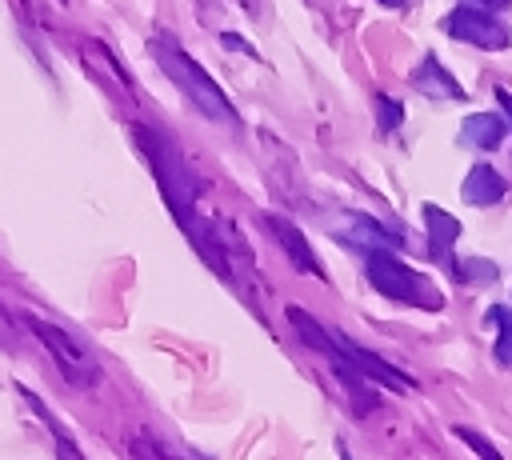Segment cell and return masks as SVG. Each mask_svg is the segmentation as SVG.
I'll use <instances>...</instances> for the list:
<instances>
[{"label": "cell", "instance_id": "obj_19", "mask_svg": "<svg viewBox=\"0 0 512 460\" xmlns=\"http://www.w3.org/2000/svg\"><path fill=\"white\" fill-rule=\"evenodd\" d=\"M380 4H388V8H404L408 0H380Z\"/></svg>", "mask_w": 512, "mask_h": 460}, {"label": "cell", "instance_id": "obj_12", "mask_svg": "<svg viewBox=\"0 0 512 460\" xmlns=\"http://www.w3.org/2000/svg\"><path fill=\"white\" fill-rule=\"evenodd\" d=\"M488 324L496 328V364L512 368V312L504 304L488 308Z\"/></svg>", "mask_w": 512, "mask_h": 460}, {"label": "cell", "instance_id": "obj_6", "mask_svg": "<svg viewBox=\"0 0 512 460\" xmlns=\"http://www.w3.org/2000/svg\"><path fill=\"white\" fill-rule=\"evenodd\" d=\"M444 28L464 40V44H476V48H508V28L488 12V8H476V4H460Z\"/></svg>", "mask_w": 512, "mask_h": 460}, {"label": "cell", "instance_id": "obj_10", "mask_svg": "<svg viewBox=\"0 0 512 460\" xmlns=\"http://www.w3.org/2000/svg\"><path fill=\"white\" fill-rule=\"evenodd\" d=\"M464 204H472V208H488V204H496L500 196H504V176L496 172V168H488V164H476L468 176H464Z\"/></svg>", "mask_w": 512, "mask_h": 460}, {"label": "cell", "instance_id": "obj_9", "mask_svg": "<svg viewBox=\"0 0 512 460\" xmlns=\"http://www.w3.org/2000/svg\"><path fill=\"white\" fill-rule=\"evenodd\" d=\"M424 224H428V232H432V240H428L432 260L452 264V244H456V236H460V220H456V216H448L444 208L428 204V208H424Z\"/></svg>", "mask_w": 512, "mask_h": 460}, {"label": "cell", "instance_id": "obj_7", "mask_svg": "<svg viewBox=\"0 0 512 460\" xmlns=\"http://www.w3.org/2000/svg\"><path fill=\"white\" fill-rule=\"evenodd\" d=\"M264 224L272 228V236L280 240V248L292 256V264L300 268V272H308V276H316V280H324V268H320V260H316V252L308 248V240L300 236V228H292L284 216H264Z\"/></svg>", "mask_w": 512, "mask_h": 460}, {"label": "cell", "instance_id": "obj_4", "mask_svg": "<svg viewBox=\"0 0 512 460\" xmlns=\"http://www.w3.org/2000/svg\"><path fill=\"white\" fill-rule=\"evenodd\" d=\"M288 324L300 332V340H304V344H312L316 352H324V356H328V364H332V372L344 380V388H348V396H352L356 412H360V416H364V412H372V408H376L372 388L360 380L364 372H360V368H356V364H352V360H348V356L336 348L332 332H328V328H320V324H316V316H308V312H304V308H296V304L288 308Z\"/></svg>", "mask_w": 512, "mask_h": 460}, {"label": "cell", "instance_id": "obj_15", "mask_svg": "<svg viewBox=\"0 0 512 460\" xmlns=\"http://www.w3.org/2000/svg\"><path fill=\"white\" fill-rule=\"evenodd\" d=\"M376 104H380V128H396V124L404 120V112H400V108H396L388 96H380Z\"/></svg>", "mask_w": 512, "mask_h": 460}, {"label": "cell", "instance_id": "obj_5", "mask_svg": "<svg viewBox=\"0 0 512 460\" xmlns=\"http://www.w3.org/2000/svg\"><path fill=\"white\" fill-rule=\"evenodd\" d=\"M28 324H32V332L40 336V344L52 352V360H56V368L64 372V380L68 384H76V388H88V384H96V364H92V356L64 332V328H56V324H48V320H40V316H28Z\"/></svg>", "mask_w": 512, "mask_h": 460}, {"label": "cell", "instance_id": "obj_18", "mask_svg": "<svg viewBox=\"0 0 512 460\" xmlns=\"http://www.w3.org/2000/svg\"><path fill=\"white\" fill-rule=\"evenodd\" d=\"M480 4H484V8H504L508 0H480Z\"/></svg>", "mask_w": 512, "mask_h": 460}, {"label": "cell", "instance_id": "obj_3", "mask_svg": "<svg viewBox=\"0 0 512 460\" xmlns=\"http://www.w3.org/2000/svg\"><path fill=\"white\" fill-rule=\"evenodd\" d=\"M368 280L388 300H404V304H420V308H440L444 304L440 292L416 268H408L400 256H392L388 248H368Z\"/></svg>", "mask_w": 512, "mask_h": 460}, {"label": "cell", "instance_id": "obj_14", "mask_svg": "<svg viewBox=\"0 0 512 460\" xmlns=\"http://www.w3.org/2000/svg\"><path fill=\"white\" fill-rule=\"evenodd\" d=\"M456 276H460L464 284H492V280H496V264H488V260H480V256H468V260L456 264Z\"/></svg>", "mask_w": 512, "mask_h": 460}, {"label": "cell", "instance_id": "obj_2", "mask_svg": "<svg viewBox=\"0 0 512 460\" xmlns=\"http://www.w3.org/2000/svg\"><path fill=\"white\" fill-rule=\"evenodd\" d=\"M152 56H156V64L168 72V80H176L188 96H192V104L204 112V116H212V120H232V104H228V96L220 92V84L184 52V48H176V44H164V40H156L152 44Z\"/></svg>", "mask_w": 512, "mask_h": 460}, {"label": "cell", "instance_id": "obj_13", "mask_svg": "<svg viewBox=\"0 0 512 460\" xmlns=\"http://www.w3.org/2000/svg\"><path fill=\"white\" fill-rule=\"evenodd\" d=\"M352 228H356V236H344V240H352V244H364V248H392V244H396V236H388L380 224H372V220H364V216H356Z\"/></svg>", "mask_w": 512, "mask_h": 460}, {"label": "cell", "instance_id": "obj_8", "mask_svg": "<svg viewBox=\"0 0 512 460\" xmlns=\"http://www.w3.org/2000/svg\"><path fill=\"white\" fill-rule=\"evenodd\" d=\"M412 84H416V92L428 96V100H460V96H464V88L444 72V64H440L436 56H424V60L416 64Z\"/></svg>", "mask_w": 512, "mask_h": 460}, {"label": "cell", "instance_id": "obj_16", "mask_svg": "<svg viewBox=\"0 0 512 460\" xmlns=\"http://www.w3.org/2000/svg\"><path fill=\"white\" fill-rule=\"evenodd\" d=\"M456 436H460V440H468V444H472L480 456H496V448H492V444H484V440H480L472 428H456Z\"/></svg>", "mask_w": 512, "mask_h": 460}, {"label": "cell", "instance_id": "obj_11", "mask_svg": "<svg viewBox=\"0 0 512 460\" xmlns=\"http://www.w3.org/2000/svg\"><path fill=\"white\" fill-rule=\"evenodd\" d=\"M504 116L500 112H476L460 124V140L472 144V148H496L504 140Z\"/></svg>", "mask_w": 512, "mask_h": 460}, {"label": "cell", "instance_id": "obj_17", "mask_svg": "<svg viewBox=\"0 0 512 460\" xmlns=\"http://www.w3.org/2000/svg\"><path fill=\"white\" fill-rule=\"evenodd\" d=\"M496 100H500V104L508 108V116H512V92H508V88H496Z\"/></svg>", "mask_w": 512, "mask_h": 460}, {"label": "cell", "instance_id": "obj_1", "mask_svg": "<svg viewBox=\"0 0 512 460\" xmlns=\"http://www.w3.org/2000/svg\"><path fill=\"white\" fill-rule=\"evenodd\" d=\"M136 140H140V148H144V156H148V164H152V172H156V184H160V192H164L172 216L180 220V228L192 236V244L204 252V260H212V268H216L220 276H228L224 256L204 240V228L196 224V180H192V172L184 168L180 152H176V148L168 144V136H160L156 128H136Z\"/></svg>", "mask_w": 512, "mask_h": 460}]
</instances>
